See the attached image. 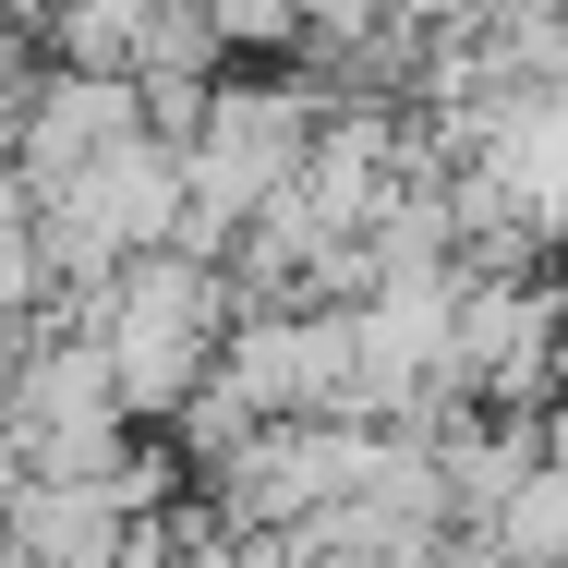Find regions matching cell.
<instances>
[{
  "instance_id": "6da1fadb",
  "label": "cell",
  "mask_w": 568,
  "mask_h": 568,
  "mask_svg": "<svg viewBox=\"0 0 568 568\" xmlns=\"http://www.w3.org/2000/svg\"><path fill=\"white\" fill-rule=\"evenodd\" d=\"M133 73H73V61H49L37 73V98H24V121H12V182H24V206L49 194V182H73L110 133H133Z\"/></svg>"
},
{
  "instance_id": "7a4b0ae2",
  "label": "cell",
  "mask_w": 568,
  "mask_h": 568,
  "mask_svg": "<svg viewBox=\"0 0 568 568\" xmlns=\"http://www.w3.org/2000/svg\"><path fill=\"white\" fill-rule=\"evenodd\" d=\"M484 532L508 545V568H568V459H532Z\"/></svg>"
},
{
  "instance_id": "3957f363",
  "label": "cell",
  "mask_w": 568,
  "mask_h": 568,
  "mask_svg": "<svg viewBox=\"0 0 568 568\" xmlns=\"http://www.w3.org/2000/svg\"><path fill=\"white\" fill-rule=\"evenodd\" d=\"M145 12L158 0H49V49L73 73H133L145 61Z\"/></svg>"
},
{
  "instance_id": "277c9868",
  "label": "cell",
  "mask_w": 568,
  "mask_h": 568,
  "mask_svg": "<svg viewBox=\"0 0 568 568\" xmlns=\"http://www.w3.org/2000/svg\"><path fill=\"white\" fill-rule=\"evenodd\" d=\"M206 73H133V110H145V133L158 145H194V121H206Z\"/></svg>"
},
{
  "instance_id": "5b68a950",
  "label": "cell",
  "mask_w": 568,
  "mask_h": 568,
  "mask_svg": "<svg viewBox=\"0 0 568 568\" xmlns=\"http://www.w3.org/2000/svg\"><path fill=\"white\" fill-rule=\"evenodd\" d=\"M532 436H545V459H568V339H557V375H545V412H532Z\"/></svg>"
},
{
  "instance_id": "8992f818",
  "label": "cell",
  "mask_w": 568,
  "mask_h": 568,
  "mask_svg": "<svg viewBox=\"0 0 568 568\" xmlns=\"http://www.w3.org/2000/svg\"><path fill=\"white\" fill-rule=\"evenodd\" d=\"M0 12H12V24H49V0H0Z\"/></svg>"
}]
</instances>
